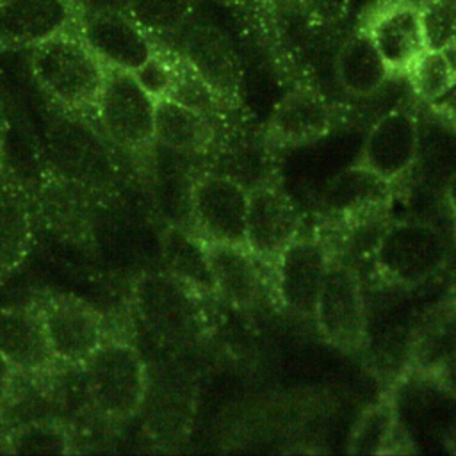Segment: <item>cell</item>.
I'll return each instance as SVG.
<instances>
[{"label":"cell","mask_w":456,"mask_h":456,"mask_svg":"<svg viewBox=\"0 0 456 456\" xmlns=\"http://www.w3.org/2000/svg\"><path fill=\"white\" fill-rule=\"evenodd\" d=\"M203 292L171 271H144L132 285V308L142 328L160 344L185 347L207 330Z\"/></svg>","instance_id":"cell-1"},{"label":"cell","mask_w":456,"mask_h":456,"mask_svg":"<svg viewBox=\"0 0 456 456\" xmlns=\"http://www.w3.org/2000/svg\"><path fill=\"white\" fill-rule=\"evenodd\" d=\"M82 369L87 399L100 419L123 424L141 410L148 392V370L128 338L107 333Z\"/></svg>","instance_id":"cell-2"},{"label":"cell","mask_w":456,"mask_h":456,"mask_svg":"<svg viewBox=\"0 0 456 456\" xmlns=\"http://www.w3.org/2000/svg\"><path fill=\"white\" fill-rule=\"evenodd\" d=\"M107 66L80 34L66 32L32 48L30 71L43 93L66 110L94 107Z\"/></svg>","instance_id":"cell-3"},{"label":"cell","mask_w":456,"mask_h":456,"mask_svg":"<svg viewBox=\"0 0 456 456\" xmlns=\"http://www.w3.org/2000/svg\"><path fill=\"white\" fill-rule=\"evenodd\" d=\"M444 233L428 221L401 219L387 223L374 253V269L392 285L413 289L431 280L447 262Z\"/></svg>","instance_id":"cell-4"},{"label":"cell","mask_w":456,"mask_h":456,"mask_svg":"<svg viewBox=\"0 0 456 456\" xmlns=\"http://www.w3.org/2000/svg\"><path fill=\"white\" fill-rule=\"evenodd\" d=\"M314 321L333 347L354 353L365 344L367 306L360 276L353 264L330 256L315 299Z\"/></svg>","instance_id":"cell-5"},{"label":"cell","mask_w":456,"mask_h":456,"mask_svg":"<svg viewBox=\"0 0 456 456\" xmlns=\"http://www.w3.org/2000/svg\"><path fill=\"white\" fill-rule=\"evenodd\" d=\"M155 103L132 71L107 66L93 112L110 142L141 151L153 144Z\"/></svg>","instance_id":"cell-6"},{"label":"cell","mask_w":456,"mask_h":456,"mask_svg":"<svg viewBox=\"0 0 456 456\" xmlns=\"http://www.w3.org/2000/svg\"><path fill=\"white\" fill-rule=\"evenodd\" d=\"M59 365L82 367L107 337L103 315L71 294H46L34 301Z\"/></svg>","instance_id":"cell-7"},{"label":"cell","mask_w":456,"mask_h":456,"mask_svg":"<svg viewBox=\"0 0 456 456\" xmlns=\"http://www.w3.org/2000/svg\"><path fill=\"white\" fill-rule=\"evenodd\" d=\"M189 208L200 239L244 244L248 189L237 180L224 175L200 176L191 187Z\"/></svg>","instance_id":"cell-8"},{"label":"cell","mask_w":456,"mask_h":456,"mask_svg":"<svg viewBox=\"0 0 456 456\" xmlns=\"http://www.w3.org/2000/svg\"><path fill=\"white\" fill-rule=\"evenodd\" d=\"M419 153V114L410 105H397L370 126L358 166L387 182L404 176Z\"/></svg>","instance_id":"cell-9"},{"label":"cell","mask_w":456,"mask_h":456,"mask_svg":"<svg viewBox=\"0 0 456 456\" xmlns=\"http://www.w3.org/2000/svg\"><path fill=\"white\" fill-rule=\"evenodd\" d=\"M392 198V182L354 164L342 171L321 196V210L333 228L344 230L383 221Z\"/></svg>","instance_id":"cell-10"},{"label":"cell","mask_w":456,"mask_h":456,"mask_svg":"<svg viewBox=\"0 0 456 456\" xmlns=\"http://www.w3.org/2000/svg\"><path fill=\"white\" fill-rule=\"evenodd\" d=\"M78 34L105 66L132 73L157 52L150 36L126 12L114 9H96L80 16Z\"/></svg>","instance_id":"cell-11"},{"label":"cell","mask_w":456,"mask_h":456,"mask_svg":"<svg viewBox=\"0 0 456 456\" xmlns=\"http://www.w3.org/2000/svg\"><path fill=\"white\" fill-rule=\"evenodd\" d=\"M328 258V249L321 239L301 233L280 253L274 262L276 294L290 314L314 319Z\"/></svg>","instance_id":"cell-12"},{"label":"cell","mask_w":456,"mask_h":456,"mask_svg":"<svg viewBox=\"0 0 456 456\" xmlns=\"http://www.w3.org/2000/svg\"><path fill=\"white\" fill-rule=\"evenodd\" d=\"M299 214L292 200L274 185L248 191L246 248L256 260L274 265L280 253L299 235Z\"/></svg>","instance_id":"cell-13"},{"label":"cell","mask_w":456,"mask_h":456,"mask_svg":"<svg viewBox=\"0 0 456 456\" xmlns=\"http://www.w3.org/2000/svg\"><path fill=\"white\" fill-rule=\"evenodd\" d=\"M78 21L73 0H0V50L34 48L73 32Z\"/></svg>","instance_id":"cell-14"},{"label":"cell","mask_w":456,"mask_h":456,"mask_svg":"<svg viewBox=\"0 0 456 456\" xmlns=\"http://www.w3.org/2000/svg\"><path fill=\"white\" fill-rule=\"evenodd\" d=\"M0 353L23 376L43 378L57 370L36 303L0 310Z\"/></svg>","instance_id":"cell-15"},{"label":"cell","mask_w":456,"mask_h":456,"mask_svg":"<svg viewBox=\"0 0 456 456\" xmlns=\"http://www.w3.org/2000/svg\"><path fill=\"white\" fill-rule=\"evenodd\" d=\"M182 57L203 77L221 102L237 96L240 68L228 34L208 21L194 23L183 36Z\"/></svg>","instance_id":"cell-16"},{"label":"cell","mask_w":456,"mask_h":456,"mask_svg":"<svg viewBox=\"0 0 456 456\" xmlns=\"http://www.w3.org/2000/svg\"><path fill=\"white\" fill-rule=\"evenodd\" d=\"M333 112L326 98L310 86L290 89L267 121V137L278 146H299L326 135Z\"/></svg>","instance_id":"cell-17"},{"label":"cell","mask_w":456,"mask_h":456,"mask_svg":"<svg viewBox=\"0 0 456 456\" xmlns=\"http://www.w3.org/2000/svg\"><path fill=\"white\" fill-rule=\"evenodd\" d=\"M367 32L390 71H408L426 50L420 11L411 2H392L383 7L370 20Z\"/></svg>","instance_id":"cell-18"},{"label":"cell","mask_w":456,"mask_h":456,"mask_svg":"<svg viewBox=\"0 0 456 456\" xmlns=\"http://www.w3.org/2000/svg\"><path fill=\"white\" fill-rule=\"evenodd\" d=\"M203 248L214 294L232 306H251L262 287L256 256L244 244L203 240Z\"/></svg>","instance_id":"cell-19"},{"label":"cell","mask_w":456,"mask_h":456,"mask_svg":"<svg viewBox=\"0 0 456 456\" xmlns=\"http://www.w3.org/2000/svg\"><path fill=\"white\" fill-rule=\"evenodd\" d=\"M456 353V303L447 299L428 310L415 326L406 356L408 374L422 378Z\"/></svg>","instance_id":"cell-20"},{"label":"cell","mask_w":456,"mask_h":456,"mask_svg":"<svg viewBox=\"0 0 456 456\" xmlns=\"http://www.w3.org/2000/svg\"><path fill=\"white\" fill-rule=\"evenodd\" d=\"M214 141L208 116L171 98H157L153 142L178 153H203Z\"/></svg>","instance_id":"cell-21"},{"label":"cell","mask_w":456,"mask_h":456,"mask_svg":"<svg viewBox=\"0 0 456 456\" xmlns=\"http://www.w3.org/2000/svg\"><path fill=\"white\" fill-rule=\"evenodd\" d=\"M335 71L340 86L354 96L376 93L392 73L367 28L356 30L346 39L337 53Z\"/></svg>","instance_id":"cell-22"},{"label":"cell","mask_w":456,"mask_h":456,"mask_svg":"<svg viewBox=\"0 0 456 456\" xmlns=\"http://www.w3.org/2000/svg\"><path fill=\"white\" fill-rule=\"evenodd\" d=\"M408 444V435L397 419L394 399L379 397L362 411L353 426L349 436V452L354 456L399 454L397 445L406 447Z\"/></svg>","instance_id":"cell-23"},{"label":"cell","mask_w":456,"mask_h":456,"mask_svg":"<svg viewBox=\"0 0 456 456\" xmlns=\"http://www.w3.org/2000/svg\"><path fill=\"white\" fill-rule=\"evenodd\" d=\"M32 246V216L27 201L0 196V278L16 271Z\"/></svg>","instance_id":"cell-24"},{"label":"cell","mask_w":456,"mask_h":456,"mask_svg":"<svg viewBox=\"0 0 456 456\" xmlns=\"http://www.w3.org/2000/svg\"><path fill=\"white\" fill-rule=\"evenodd\" d=\"M7 454L66 456L73 454V435L57 420H30L12 428L4 440Z\"/></svg>","instance_id":"cell-25"},{"label":"cell","mask_w":456,"mask_h":456,"mask_svg":"<svg viewBox=\"0 0 456 456\" xmlns=\"http://www.w3.org/2000/svg\"><path fill=\"white\" fill-rule=\"evenodd\" d=\"M167 271L194 285L203 294H214L203 240L180 228H171L164 242Z\"/></svg>","instance_id":"cell-26"},{"label":"cell","mask_w":456,"mask_h":456,"mask_svg":"<svg viewBox=\"0 0 456 456\" xmlns=\"http://www.w3.org/2000/svg\"><path fill=\"white\" fill-rule=\"evenodd\" d=\"M196 0H126L125 12L148 34H175L189 21Z\"/></svg>","instance_id":"cell-27"},{"label":"cell","mask_w":456,"mask_h":456,"mask_svg":"<svg viewBox=\"0 0 456 456\" xmlns=\"http://www.w3.org/2000/svg\"><path fill=\"white\" fill-rule=\"evenodd\" d=\"M166 98L187 105L208 118L221 107V98L182 55H173V82Z\"/></svg>","instance_id":"cell-28"},{"label":"cell","mask_w":456,"mask_h":456,"mask_svg":"<svg viewBox=\"0 0 456 456\" xmlns=\"http://www.w3.org/2000/svg\"><path fill=\"white\" fill-rule=\"evenodd\" d=\"M406 73L413 93L424 103L433 102L454 84L451 68L440 50H424Z\"/></svg>","instance_id":"cell-29"},{"label":"cell","mask_w":456,"mask_h":456,"mask_svg":"<svg viewBox=\"0 0 456 456\" xmlns=\"http://www.w3.org/2000/svg\"><path fill=\"white\" fill-rule=\"evenodd\" d=\"M419 11L426 50H442L456 39V4L420 2Z\"/></svg>","instance_id":"cell-30"},{"label":"cell","mask_w":456,"mask_h":456,"mask_svg":"<svg viewBox=\"0 0 456 456\" xmlns=\"http://www.w3.org/2000/svg\"><path fill=\"white\" fill-rule=\"evenodd\" d=\"M139 84L157 100L167 94L173 82V55H162L159 50L155 55L134 71Z\"/></svg>","instance_id":"cell-31"},{"label":"cell","mask_w":456,"mask_h":456,"mask_svg":"<svg viewBox=\"0 0 456 456\" xmlns=\"http://www.w3.org/2000/svg\"><path fill=\"white\" fill-rule=\"evenodd\" d=\"M296 7L319 25H333L346 18L349 0H292Z\"/></svg>","instance_id":"cell-32"},{"label":"cell","mask_w":456,"mask_h":456,"mask_svg":"<svg viewBox=\"0 0 456 456\" xmlns=\"http://www.w3.org/2000/svg\"><path fill=\"white\" fill-rule=\"evenodd\" d=\"M424 378L431 379L438 390L456 399V353Z\"/></svg>","instance_id":"cell-33"},{"label":"cell","mask_w":456,"mask_h":456,"mask_svg":"<svg viewBox=\"0 0 456 456\" xmlns=\"http://www.w3.org/2000/svg\"><path fill=\"white\" fill-rule=\"evenodd\" d=\"M428 107L433 114H436L449 125L456 126V82L444 94H440L438 98L429 102Z\"/></svg>","instance_id":"cell-34"},{"label":"cell","mask_w":456,"mask_h":456,"mask_svg":"<svg viewBox=\"0 0 456 456\" xmlns=\"http://www.w3.org/2000/svg\"><path fill=\"white\" fill-rule=\"evenodd\" d=\"M16 376H18V372L12 369V365L0 353V413L9 404Z\"/></svg>","instance_id":"cell-35"},{"label":"cell","mask_w":456,"mask_h":456,"mask_svg":"<svg viewBox=\"0 0 456 456\" xmlns=\"http://www.w3.org/2000/svg\"><path fill=\"white\" fill-rule=\"evenodd\" d=\"M440 52L444 53V57H445V61H447V64H449V68H451V73H452V77H454V82H456V39H452V41H451L447 46H444Z\"/></svg>","instance_id":"cell-36"},{"label":"cell","mask_w":456,"mask_h":456,"mask_svg":"<svg viewBox=\"0 0 456 456\" xmlns=\"http://www.w3.org/2000/svg\"><path fill=\"white\" fill-rule=\"evenodd\" d=\"M445 198H447L449 207L456 214V169H454V173L449 176V180L445 183Z\"/></svg>","instance_id":"cell-37"},{"label":"cell","mask_w":456,"mask_h":456,"mask_svg":"<svg viewBox=\"0 0 456 456\" xmlns=\"http://www.w3.org/2000/svg\"><path fill=\"white\" fill-rule=\"evenodd\" d=\"M447 299H451V301H454L456 303V269H454V273H452V276H451V283H449V297Z\"/></svg>","instance_id":"cell-38"},{"label":"cell","mask_w":456,"mask_h":456,"mask_svg":"<svg viewBox=\"0 0 456 456\" xmlns=\"http://www.w3.org/2000/svg\"><path fill=\"white\" fill-rule=\"evenodd\" d=\"M447 447L456 454V426L452 428V431H451V435L447 438Z\"/></svg>","instance_id":"cell-39"},{"label":"cell","mask_w":456,"mask_h":456,"mask_svg":"<svg viewBox=\"0 0 456 456\" xmlns=\"http://www.w3.org/2000/svg\"><path fill=\"white\" fill-rule=\"evenodd\" d=\"M212 2H217V4H223V5H240V4H246L249 0H212Z\"/></svg>","instance_id":"cell-40"},{"label":"cell","mask_w":456,"mask_h":456,"mask_svg":"<svg viewBox=\"0 0 456 456\" xmlns=\"http://www.w3.org/2000/svg\"><path fill=\"white\" fill-rule=\"evenodd\" d=\"M422 2H449V4H456V0H422Z\"/></svg>","instance_id":"cell-41"}]
</instances>
